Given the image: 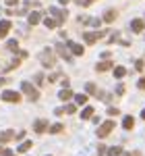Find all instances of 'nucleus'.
I'll return each mask as SVG.
<instances>
[{"mask_svg":"<svg viewBox=\"0 0 145 156\" xmlns=\"http://www.w3.org/2000/svg\"><path fill=\"white\" fill-rule=\"evenodd\" d=\"M131 29H133L135 34H141V31L145 29V23L141 21V19H133V21H131Z\"/></svg>","mask_w":145,"mask_h":156,"instance_id":"nucleus-6","label":"nucleus"},{"mask_svg":"<svg viewBox=\"0 0 145 156\" xmlns=\"http://www.w3.org/2000/svg\"><path fill=\"white\" fill-rule=\"evenodd\" d=\"M44 81H46V77H44L42 73H35V83L37 85H44Z\"/></svg>","mask_w":145,"mask_h":156,"instance_id":"nucleus-26","label":"nucleus"},{"mask_svg":"<svg viewBox=\"0 0 145 156\" xmlns=\"http://www.w3.org/2000/svg\"><path fill=\"white\" fill-rule=\"evenodd\" d=\"M56 50H58V54H60V56H62V58H64V60H66V62H71V60H72L71 52H69V50L64 48L62 44H60V46H56Z\"/></svg>","mask_w":145,"mask_h":156,"instance_id":"nucleus-8","label":"nucleus"},{"mask_svg":"<svg viewBox=\"0 0 145 156\" xmlns=\"http://www.w3.org/2000/svg\"><path fill=\"white\" fill-rule=\"evenodd\" d=\"M39 21H42V15H39V12H31V15H29V23L31 25L39 23Z\"/></svg>","mask_w":145,"mask_h":156,"instance_id":"nucleus-20","label":"nucleus"},{"mask_svg":"<svg viewBox=\"0 0 145 156\" xmlns=\"http://www.w3.org/2000/svg\"><path fill=\"white\" fill-rule=\"evenodd\" d=\"M71 96H72V92L69 90V87H64V90H60V92H58V98H60V100H64V102H66Z\"/></svg>","mask_w":145,"mask_h":156,"instance_id":"nucleus-14","label":"nucleus"},{"mask_svg":"<svg viewBox=\"0 0 145 156\" xmlns=\"http://www.w3.org/2000/svg\"><path fill=\"white\" fill-rule=\"evenodd\" d=\"M118 112H120V110H118V108H114V106H110V108H108V115H110V117H116Z\"/></svg>","mask_w":145,"mask_h":156,"instance_id":"nucleus-27","label":"nucleus"},{"mask_svg":"<svg viewBox=\"0 0 145 156\" xmlns=\"http://www.w3.org/2000/svg\"><path fill=\"white\" fill-rule=\"evenodd\" d=\"M114 75L120 79V77H124V75H126V69H124V67H116V69H114Z\"/></svg>","mask_w":145,"mask_h":156,"instance_id":"nucleus-23","label":"nucleus"},{"mask_svg":"<svg viewBox=\"0 0 145 156\" xmlns=\"http://www.w3.org/2000/svg\"><path fill=\"white\" fill-rule=\"evenodd\" d=\"M87 94H77V96H75V102H77V104H79V106H83V104H87Z\"/></svg>","mask_w":145,"mask_h":156,"instance_id":"nucleus-15","label":"nucleus"},{"mask_svg":"<svg viewBox=\"0 0 145 156\" xmlns=\"http://www.w3.org/2000/svg\"><path fill=\"white\" fill-rule=\"evenodd\" d=\"M15 2H17V0H6V4H15Z\"/></svg>","mask_w":145,"mask_h":156,"instance_id":"nucleus-36","label":"nucleus"},{"mask_svg":"<svg viewBox=\"0 0 145 156\" xmlns=\"http://www.w3.org/2000/svg\"><path fill=\"white\" fill-rule=\"evenodd\" d=\"M66 2H69V0H60V4H66Z\"/></svg>","mask_w":145,"mask_h":156,"instance_id":"nucleus-37","label":"nucleus"},{"mask_svg":"<svg viewBox=\"0 0 145 156\" xmlns=\"http://www.w3.org/2000/svg\"><path fill=\"white\" fill-rule=\"evenodd\" d=\"M33 129H35L37 133H44L46 129H48V123H46L44 119H39V121H35V123H33Z\"/></svg>","mask_w":145,"mask_h":156,"instance_id":"nucleus-9","label":"nucleus"},{"mask_svg":"<svg viewBox=\"0 0 145 156\" xmlns=\"http://www.w3.org/2000/svg\"><path fill=\"white\" fill-rule=\"evenodd\" d=\"M69 50H71L75 56H81V54H83V46L77 44V42H69Z\"/></svg>","mask_w":145,"mask_h":156,"instance_id":"nucleus-7","label":"nucleus"},{"mask_svg":"<svg viewBox=\"0 0 145 156\" xmlns=\"http://www.w3.org/2000/svg\"><path fill=\"white\" fill-rule=\"evenodd\" d=\"M99 37H104V31H87V34H83V40L87 42V44H96Z\"/></svg>","mask_w":145,"mask_h":156,"instance_id":"nucleus-4","label":"nucleus"},{"mask_svg":"<svg viewBox=\"0 0 145 156\" xmlns=\"http://www.w3.org/2000/svg\"><path fill=\"white\" fill-rule=\"evenodd\" d=\"M15 137H17V140H23V137H25V131H19L17 135H15Z\"/></svg>","mask_w":145,"mask_h":156,"instance_id":"nucleus-34","label":"nucleus"},{"mask_svg":"<svg viewBox=\"0 0 145 156\" xmlns=\"http://www.w3.org/2000/svg\"><path fill=\"white\" fill-rule=\"evenodd\" d=\"M50 15H54V17H56L58 25H60L62 21H64V17H66V15H64V11H60V9H50Z\"/></svg>","mask_w":145,"mask_h":156,"instance_id":"nucleus-10","label":"nucleus"},{"mask_svg":"<svg viewBox=\"0 0 145 156\" xmlns=\"http://www.w3.org/2000/svg\"><path fill=\"white\" fill-rule=\"evenodd\" d=\"M122 127H124L126 131H131V129L135 127V119H133V117H124V121H122Z\"/></svg>","mask_w":145,"mask_h":156,"instance_id":"nucleus-12","label":"nucleus"},{"mask_svg":"<svg viewBox=\"0 0 145 156\" xmlns=\"http://www.w3.org/2000/svg\"><path fill=\"white\" fill-rule=\"evenodd\" d=\"M106 152H108V150H106L104 146H99V148H97V154H99V156H104V154H106Z\"/></svg>","mask_w":145,"mask_h":156,"instance_id":"nucleus-31","label":"nucleus"},{"mask_svg":"<svg viewBox=\"0 0 145 156\" xmlns=\"http://www.w3.org/2000/svg\"><path fill=\"white\" fill-rule=\"evenodd\" d=\"M108 69H112V62L110 60H104V62H97L96 65V71H108Z\"/></svg>","mask_w":145,"mask_h":156,"instance_id":"nucleus-13","label":"nucleus"},{"mask_svg":"<svg viewBox=\"0 0 145 156\" xmlns=\"http://www.w3.org/2000/svg\"><path fill=\"white\" fill-rule=\"evenodd\" d=\"M6 48L11 50V52H17V50H19V42H17V40H8Z\"/></svg>","mask_w":145,"mask_h":156,"instance_id":"nucleus-21","label":"nucleus"},{"mask_svg":"<svg viewBox=\"0 0 145 156\" xmlns=\"http://www.w3.org/2000/svg\"><path fill=\"white\" fill-rule=\"evenodd\" d=\"M143 60H137V65H135V69H137V71H143Z\"/></svg>","mask_w":145,"mask_h":156,"instance_id":"nucleus-30","label":"nucleus"},{"mask_svg":"<svg viewBox=\"0 0 145 156\" xmlns=\"http://www.w3.org/2000/svg\"><path fill=\"white\" fill-rule=\"evenodd\" d=\"M11 29V21H0V37H4Z\"/></svg>","mask_w":145,"mask_h":156,"instance_id":"nucleus-11","label":"nucleus"},{"mask_svg":"<svg viewBox=\"0 0 145 156\" xmlns=\"http://www.w3.org/2000/svg\"><path fill=\"white\" fill-rule=\"evenodd\" d=\"M116 19V11H106V15H104V21L106 23H112Z\"/></svg>","mask_w":145,"mask_h":156,"instance_id":"nucleus-18","label":"nucleus"},{"mask_svg":"<svg viewBox=\"0 0 145 156\" xmlns=\"http://www.w3.org/2000/svg\"><path fill=\"white\" fill-rule=\"evenodd\" d=\"M6 81H8V79H0V87H2V85L6 83Z\"/></svg>","mask_w":145,"mask_h":156,"instance_id":"nucleus-35","label":"nucleus"},{"mask_svg":"<svg viewBox=\"0 0 145 156\" xmlns=\"http://www.w3.org/2000/svg\"><path fill=\"white\" fill-rule=\"evenodd\" d=\"M141 117H143V119H145V110H143V112H141Z\"/></svg>","mask_w":145,"mask_h":156,"instance_id":"nucleus-38","label":"nucleus"},{"mask_svg":"<svg viewBox=\"0 0 145 156\" xmlns=\"http://www.w3.org/2000/svg\"><path fill=\"white\" fill-rule=\"evenodd\" d=\"M2 100H6V102H19L21 96L17 94V92H11V90H6L4 94H2Z\"/></svg>","mask_w":145,"mask_h":156,"instance_id":"nucleus-5","label":"nucleus"},{"mask_svg":"<svg viewBox=\"0 0 145 156\" xmlns=\"http://www.w3.org/2000/svg\"><path fill=\"white\" fill-rule=\"evenodd\" d=\"M137 85H139V90H145V77H141V79H139V83H137Z\"/></svg>","mask_w":145,"mask_h":156,"instance_id":"nucleus-32","label":"nucleus"},{"mask_svg":"<svg viewBox=\"0 0 145 156\" xmlns=\"http://www.w3.org/2000/svg\"><path fill=\"white\" fill-rule=\"evenodd\" d=\"M116 94H118V96L124 94V85H118V87H116Z\"/></svg>","mask_w":145,"mask_h":156,"instance_id":"nucleus-33","label":"nucleus"},{"mask_svg":"<svg viewBox=\"0 0 145 156\" xmlns=\"http://www.w3.org/2000/svg\"><path fill=\"white\" fill-rule=\"evenodd\" d=\"M21 90H23L25 94L29 96V100H33V102H35L37 98H39V92H37V90H35V87H33L31 83H29V81H23V83H21Z\"/></svg>","mask_w":145,"mask_h":156,"instance_id":"nucleus-2","label":"nucleus"},{"mask_svg":"<svg viewBox=\"0 0 145 156\" xmlns=\"http://www.w3.org/2000/svg\"><path fill=\"white\" fill-rule=\"evenodd\" d=\"M44 25H46V27H48V29H54V27H56V25H58V21H54V19H44Z\"/></svg>","mask_w":145,"mask_h":156,"instance_id":"nucleus-22","label":"nucleus"},{"mask_svg":"<svg viewBox=\"0 0 145 156\" xmlns=\"http://www.w3.org/2000/svg\"><path fill=\"white\" fill-rule=\"evenodd\" d=\"M106 154H108V156H118V154H122V148H120V146H112Z\"/></svg>","mask_w":145,"mask_h":156,"instance_id":"nucleus-19","label":"nucleus"},{"mask_svg":"<svg viewBox=\"0 0 145 156\" xmlns=\"http://www.w3.org/2000/svg\"><path fill=\"white\" fill-rule=\"evenodd\" d=\"M62 129H64V127H62L60 123H56V125H52V127H50V133H60Z\"/></svg>","mask_w":145,"mask_h":156,"instance_id":"nucleus-25","label":"nucleus"},{"mask_svg":"<svg viewBox=\"0 0 145 156\" xmlns=\"http://www.w3.org/2000/svg\"><path fill=\"white\" fill-rule=\"evenodd\" d=\"M91 117H93V108H91V106H85L83 112H81V119H91Z\"/></svg>","mask_w":145,"mask_h":156,"instance_id":"nucleus-17","label":"nucleus"},{"mask_svg":"<svg viewBox=\"0 0 145 156\" xmlns=\"http://www.w3.org/2000/svg\"><path fill=\"white\" fill-rule=\"evenodd\" d=\"M85 90H87L89 94H96V85H93V83H87V85H85Z\"/></svg>","mask_w":145,"mask_h":156,"instance_id":"nucleus-29","label":"nucleus"},{"mask_svg":"<svg viewBox=\"0 0 145 156\" xmlns=\"http://www.w3.org/2000/svg\"><path fill=\"white\" fill-rule=\"evenodd\" d=\"M75 112V104H69V106H64V115H71Z\"/></svg>","mask_w":145,"mask_h":156,"instance_id":"nucleus-28","label":"nucleus"},{"mask_svg":"<svg viewBox=\"0 0 145 156\" xmlns=\"http://www.w3.org/2000/svg\"><path fill=\"white\" fill-rule=\"evenodd\" d=\"M12 137H15V133H12L11 129H8V131H4V133H0V142H2V144H4V142H8V140H12Z\"/></svg>","mask_w":145,"mask_h":156,"instance_id":"nucleus-16","label":"nucleus"},{"mask_svg":"<svg viewBox=\"0 0 145 156\" xmlns=\"http://www.w3.org/2000/svg\"><path fill=\"white\" fill-rule=\"evenodd\" d=\"M114 127H116V123H114V121H106V123H102V125H99L97 135H99V137H106V135H110V133H112V129H114Z\"/></svg>","mask_w":145,"mask_h":156,"instance_id":"nucleus-3","label":"nucleus"},{"mask_svg":"<svg viewBox=\"0 0 145 156\" xmlns=\"http://www.w3.org/2000/svg\"><path fill=\"white\" fill-rule=\"evenodd\" d=\"M31 146H33V144H31V142H23V144H21V146H19V148H17V152H27V150H29Z\"/></svg>","mask_w":145,"mask_h":156,"instance_id":"nucleus-24","label":"nucleus"},{"mask_svg":"<svg viewBox=\"0 0 145 156\" xmlns=\"http://www.w3.org/2000/svg\"><path fill=\"white\" fill-rule=\"evenodd\" d=\"M122 156H133V154H122Z\"/></svg>","mask_w":145,"mask_h":156,"instance_id":"nucleus-39","label":"nucleus"},{"mask_svg":"<svg viewBox=\"0 0 145 156\" xmlns=\"http://www.w3.org/2000/svg\"><path fill=\"white\" fill-rule=\"evenodd\" d=\"M54 60H56V58H54V54H52L48 48L39 54V62H42L44 67H48V69H52V67H54Z\"/></svg>","mask_w":145,"mask_h":156,"instance_id":"nucleus-1","label":"nucleus"}]
</instances>
